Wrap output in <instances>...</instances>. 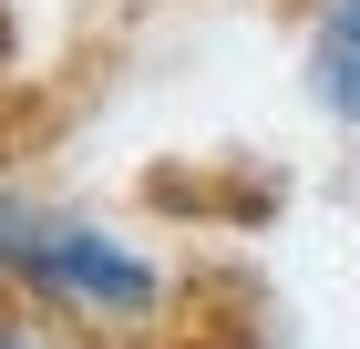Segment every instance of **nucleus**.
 <instances>
[{
  "mask_svg": "<svg viewBox=\"0 0 360 349\" xmlns=\"http://www.w3.org/2000/svg\"><path fill=\"white\" fill-rule=\"evenodd\" d=\"M0 277H21V288L62 298V308H93V319H144L165 298L155 257H134L124 237H103L83 216L21 206V195H0Z\"/></svg>",
  "mask_w": 360,
  "mask_h": 349,
  "instance_id": "1",
  "label": "nucleus"
},
{
  "mask_svg": "<svg viewBox=\"0 0 360 349\" xmlns=\"http://www.w3.org/2000/svg\"><path fill=\"white\" fill-rule=\"evenodd\" d=\"M309 93L330 124H360V0H330L309 31Z\"/></svg>",
  "mask_w": 360,
  "mask_h": 349,
  "instance_id": "2",
  "label": "nucleus"
},
{
  "mask_svg": "<svg viewBox=\"0 0 360 349\" xmlns=\"http://www.w3.org/2000/svg\"><path fill=\"white\" fill-rule=\"evenodd\" d=\"M0 349H41V339H31V329H0Z\"/></svg>",
  "mask_w": 360,
  "mask_h": 349,
  "instance_id": "3",
  "label": "nucleus"
}]
</instances>
